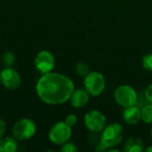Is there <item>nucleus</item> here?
I'll return each mask as SVG.
<instances>
[{
  "instance_id": "nucleus-1",
  "label": "nucleus",
  "mask_w": 152,
  "mask_h": 152,
  "mask_svg": "<svg viewBox=\"0 0 152 152\" xmlns=\"http://www.w3.org/2000/svg\"><path fill=\"white\" fill-rule=\"evenodd\" d=\"M74 91L73 82L66 76L48 72L44 74L37 84V93L42 102L50 105L66 102Z\"/></svg>"
},
{
  "instance_id": "nucleus-2",
  "label": "nucleus",
  "mask_w": 152,
  "mask_h": 152,
  "mask_svg": "<svg viewBox=\"0 0 152 152\" xmlns=\"http://www.w3.org/2000/svg\"><path fill=\"white\" fill-rule=\"evenodd\" d=\"M123 138V127L118 123H113L109 125L106 128L103 129V132L101 136L100 142L106 148H113L119 144Z\"/></svg>"
},
{
  "instance_id": "nucleus-3",
  "label": "nucleus",
  "mask_w": 152,
  "mask_h": 152,
  "mask_svg": "<svg viewBox=\"0 0 152 152\" xmlns=\"http://www.w3.org/2000/svg\"><path fill=\"white\" fill-rule=\"evenodd\" d=\"M84 86L90 95L98 96L103 92L105 88V78L100 72H89L85 77Z\"/></svg>"
},
{
  "instance_id": "nucleus-4",
  "label": "nucleus",
  "mask_w": 152,
  "mask_h": 152,
  "mask_svg": "<svg viewBox=\"0 0 152 152\" xmlns=\"http://www.w3.org/2000/svg\"><path fill=\"white\" fill-rule=\"evenodd\" d=\"M137 96L138 94H136L135 90L132 86L126 85L118 86L114 92V98L116 102L124 108L135 105Z\"/></svg>"
},
{
  "instance_id": "nucleus-5",
  "label": "nucleus",
  "mask_w": 152,
  "mask_h": 152,
  "mask_svg": "<svg viewBox=\"0 0 152 152\" xmlns=\"http://www.w3.org/2000/svg\"><path fill=\"white\" fill-rule=\"evenodd\" d=\"M36 124L28 118H22L15 123L12 127V134L15 139L24 141L31 138L36 133Z\"/></svg>"
},
{
  "instance_id": "nucleus-6",
  "label": "nucleus",
  "mask_w": 152,
  "mask_h": 152,
  "mask_svg": "<svg viewBox=\"0 0 152 152\" xmlns=\"http://www.w3.org/2000/svg\"><path fill=\"white\" fill-rule=\"evenodd\" d=\"M71 136V127L65 122L56 123L49 132V139L55 144H63Z\"/></svg>"
},
{
  "instance_id": "nucleus-7",
  "label": "nucleus",
  "mask_w": 152,
  "mask_h": 152,
  "mask_svg": "<svg viewBox=\"0 0 152 152\" xmlns=\"http://www.w3.org/2000/svg\"><path fill=\"white\" fill-rule=\"evenodd\" d=\"M105 124V116L98 110H91L85 116L86 126L94 133H99L102 130H103Z\"/></svg>"
},
{
  "instance_id": "nucleus-8",
  "label": "nucleus",
  "mask_w": 152,
  "mask_h": 152,
  "mask_svg": "<svg viewBox=\"0 0 152 152\" xmlns=\"http://www.w3.org/2000/svg\"><path fill=\"white\" fill-rule=\"evenodd\" d=\"M0 80L4 86L10 90L17 89L21 83L20 77L18 74V72L10 67H7L1 71Z\"/></svg>"
},
{
  "instance_id": "nucleus-9",
  "label": "nucleus",
  "mask_w": 152,
  "mask_h": 152,
  "mask_svg": "<svg viewBox=\"0 0 152 152\" xmlns=\"http://www.w3.org/2000/svg\"><path fill=\"white\" fill-rule=\"evenodd\" d=\"M35 66L43 74L51 72L54 67V57L48 51H41L35 58Z\"/></svg>"
},
{
  "instance_id": "nucleus-10",
  "label": "nucleus",
  "mask_w": 152,
  "mask_h": 152,
  "mask_svg": "<svg viewBox=\"0 0 152 152\" xmlns=\"http://www.w3.org/2000/svg\"><path fill=\"white\" fill-rule=\"evenodd\" d=\"M123 119L129 125H136L142 119V110L136 105L126 107L123 111Z\"/></svg>"
},
{
  "instance_id": "nucleus-11",
  "label": "nucleus",
  "mask_w": 152,
  "mask_h": 152,
  "mask_svg": "<svg viewBox=\"0 0 152 152\" xmlns=\"http://www.w3.org/2000/svg\"><path fill=\"white\" fill-rule=\"evenodd\" d=\"M89 94L86 90L84 89H77L74 90L70 96L71 105L75 108H83L86 105L89 101Z\"/></svg>"
},
{
  "instance_id": "nucleus-12",
  "label": "nucleus",
  "mask_w": 152,
  "mask_h": 152,
  "mask_svg": "<svg viewBox=\"0 0 152 152\" xmlns=\"http://www.w3.org/2000/svg\"><path fill=\"white\" fill-rule=\"evenodd\" d=\"M123 150L126 152H142L144 150V144L140 138L131 137L126 142Z\"/></svg>"
},
{
  "instance_id": "nucleus-13",
  "label": "nucleus",
  "mask_w": 152,
  "mask_h": 152,
  "mask_svg": "<svg viewBox=\"0 0 152 152\" xmlns=\"http://www.w3.org/2000/svg\"><path fill=\"white\" fill-rule=\"evenodd\" d=\"M18 150V143L14 138L5 137L0 139V152H14Z\"/></svg>"
},
{
  "instance_id": "nucleus-14",
  "label": "nucleus",
  "mask_w": 152,
  "mask_h": 152,
  "mask_svg": "<svg viewBox=\"0 0 152 152\" xmlns=\"http://www.w3.org/2000/svg\"><path fill=\"white\" fill-rule=\"evenodd\" d=\"M142 119L147 124H152V104L147 103L142 108Z\"/></svg>"
},
{
  "instance_id": "nucleus-15",
  "label": "nucleus",
  "mask_w": 152,
  "mask_h": 152,
  "mask_svg": "<svg viewBox=\"0 0 152 152\" xmlns=\"http://www.w3.org/2000/svg\"><path fill=\"white\" fill-rule=\"evenodd\" d=\"M76 72L80 77H86L90 72L89 67L87 64H86L84 62H79L76 66Z\"/></svg>"
},
{
  "instance_id": "nucleus-16",
  "label": "nucleus",
  "mask_w": 152,
  "mask_h": 152,
  "mask_svg": "<svg viewBox=\"0 0 152 152\" xmlns=\"http://www.w3.org/2000/svg\"><path fill=\"white\" fill-rule=\"evenodd\" d=\"M142 66L148 71L152 72V53L146 54L142 59Z\"/></svg>"
},
{
  "instance_id": "nucleus-17",
  "label": "nucleus",
  "mask_w": 152,
  "mask_h": 152,
  "mask_svg": "<svg viewBox=\"0 0 152 152\" xmlns=\"http://www.w3.org/2000/svg\"><path fill=\"white\" fill-rule=\"evenodd\" d=\"M3 62L6 67H11L14 62V55L11 52H7L3 56Z\"/></svg>"
},
{
  "instance_id": "nucleus-18",
  "label": "nucleus",
  "mask_w": 152,
  "mask_h": 152,
  "mask_svg": "<svg viewBox=\"0 0 152 152\" xmlns=\"http://www.w3.org/2000/svg\"><path fill=\"white\" fill-rule=\"evenodd\" d=\"M61 151L62 152H76L77 151V148L73 142H65L61 147Z\"/></svg>"
},
{
  "instance_id": "nucleus-19",
  "label": "nucleus",
  "mask_w": 152,
  "mask_h": 152,
  "mask_svg": "<svg viewBox=\"0 0 152 152\" xmlns=\"http://www.w3.org/2000/svg\"><path fill=\"white\" fill-rule=\"evenodd\" d=\"M77 118L76 115H74V114H69L65 118V123L68 126H69L70 127L74 126L77 124Z\"/></svg>"
},
{
  "instance_id": "nucleus-20",
  "label": "nucleus",
  "mask_w": 152,
  "mask_h": 152,
  "mask_svg": "<svg viewBox=\"0 0 152 152\" xmlns=\"http://www.w3.org/2000/svg\"><path fill=\"white\" fill-rule=\"evenodd\" d=\"M144 95H145V98H146L148 103H151L152 104V84L151 85H150V86L145 89Z\"/></svg>"
},
{
  "instance_id": "nucleus-21",
  "label": "nucleus",
  "mask_w": 152,
  "mask_h": 152,
  "mask_svg": "<svg viewBox=\"0 0 152 152\" xmlns=\"http://www.w3.org/2000/svg\"><path fill=\"white\" fill-rule=\"evenodd\" d=\"M5 128H6V126H5V123L2 120V119H0V139L2 138V136L4 135V132H5Z\"/></svg>"
},
{
  "instance_id": "nucleus-22",
  "label": "nucleus",
  "mask_w": 152,
  "mask_h": 152,
  "mask_svg": "<svg viewBox=\"0 0 152 152\" xmlns=\"http://www.w3.org/2000/svg\"><path fill=\"white\" fill-rule=\"evenodd\" d=\"M146 151H147V152H152V146L149 147V148H147V149H146Z\"/></svg>"
},
{
  "instance_id": "nucleus-23",
  "label": "nucleus",
  "mask_w": 152,
  "mask_h": 152,
  "mask_svg": "<svg viewBox=\"0 0 152 152\" xmlns=\"http://www.w3.org/2000/svg\"><path fill=\"white\" fill-rule=\"evenodd\" d=\"M151 138H152V129H151Z\"/></svg>"
}]
</instances>
